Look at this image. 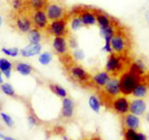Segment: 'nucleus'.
<instances>
[{
  "label": "nucleus",
  "mask_w": 149,
  "mask_h": 140,
  "mask_svg": "<svg viewBox=\"0 0 149 140\" xmlns=\"http://www.w3.org/2000/svg\"><path fill=\"white\" fill-rule=\"evenodd\" d=\"M11 25L19 33H28L33 28L29 12L26 10L15 11L11 17Z\"/></svg>",
  "instance_id": "1"
},
{
  "label": "nucleus",
  "mask_w": 149,
  "mask_h": 140,
  "mask_svg": "<svg viewBox=\"0 0 149 140\" xmlns=\"http://www.w3.org/2000/svg\"><path fill=\"white\" fill-rule=\"evenodd\" d=\"M119 87H120V93L124 96H131L134 87L137 85L139 82L142 81L141 75L136 74L132 71H124L119 75Z\"/></svg>",
  "instance_id": "2"
},
{
  "label": "nucleus",
  "mask_w": 149,
  "mask_h": 140,
  "mask_svg": "<svg viewBox=\"0 0 149 140\" xmlns=\"http://www.w3.org/2000/svg\"><path fill=\"white\" fill-rule=\"evenodd\" d=\"M68 74L69 77L74 80L76 83L80 85H85L92 83V75L82 67V66L78 65V64H70L68 66Z\"/></svg>",
  "instance_id": "3"
},
{
  "label": "nucleus",
  "mask_w": 149,
  "mask_h": 140,
  "mask_svg": "<svg viewBox=\"0 0 149 140\" xmlns=\"http://www.w3.org/2000/svg\"><path fill=\"white\" fill-rule=\"evenodd\" d=\"M45 31L49 35L56 36H67L68 35V19L67 17L61 19H56L49 21V25Z\"/></svg>",
  "instance_id": "4"
},
{
  "label": "nucleus",
  "mask_w": 149,
  "mask_h": 140,
  "mask_svg": "<svg viewBox=\"0 0 149 140\" xmlns=\"http://www.w3.org/2000/svg\"><path fill=\"white\" fill-rule=\"evenodd\" d=\"M106 70L111 75H118L125 71V62L121 54L110 53L106 63Z\"/></svg>",
  "instance_id": "5"
},
{
  "label": "nucleus",
  "mask_w": 149,
  "mask_h": 140,
  "mask_svg": "<svg viewBox=\"0 0 149 140\" xmlns=\"http://www.w3.org/2000/svg\"><path fill=\"white\" fill-rule=\"evenodd\" d=\"M111 47L113 52L117 54H124L127 51L129 47V41L124 31L116 29V32L111 39Z\"/></svg>",
  "instance_id": "6"
},
{
  "label": "nucleus",
  "mask_w": 149,
  "mask_h": 140,
  "mask_svg": "<svg viewBox=\"0 0 149 140\" xmlns=\"http://www.w3.org/2000/svg\"><path fill=\"white\" fill-rule=\"evenodd\" d=\"M129 105L130 101L128 100L127 96H117L111 99L110 108L118 116H125L129 112Z\"/></svg>",
  "instance_id": "7"
},
{
  "label": "nucleus",
  "mask_w": 149,
  "mask_h": 140,
  "mask_svg": "<svg viewBox=\"0 0 149 140\" xmlns=\"http://www.w3.org/2000/svg\"><path fill=\"white\" fill-rule=\"evenodd\" d=\"M29 15H30V19H31L33 28L38 29L40 31L46 30L50 20L48 19V16H47L46 12H45V9L31 11V12H29Z\"/></svg>",
  "instance_id": "8"
},
{
  "label": "nucleus",
  "mask_w": 149,
  "mask_h": 140,
  "mask_svg": "<svg viewBox=\"0 0 149 140\" xmlns=\"http://www.w3.org/2000/svg\"><path fill=\"white\" fill-rule=\"evenodd\" d=\"M45 12L50 21L67 17V12L65 8L58 2H48L47 6H45Z\"/></svg>",
  "instance_id": "9"
},
{
  "label": "nucleus",
  "mask_w": 149,
  "mask_h": 140,
  "mask_svg": "<svg viewBox=\"0 0 149 140\" xmlns=\"http://www.w3.org/2000/svg\"><path fill=\"white\" fill-rule=\"evenodd\" d=\"M52 47L56 54L63 57L68 55V43L66 39V36H56L53 37Z\"/></svg>",
  "instance_id": "10"
},
{
  "label": "nucleus",
  "mask_w": 149,
  "mask_h": 140,
  "mask_svg": "<svg viewBox=\"0 0 149 140\" xmlns=\"http://www.w3.org/2000/svg\"><path fill=\"white\" fill-rule=\"evenodd\" d=\"M103 93L106 94L108 98L113 99L115 97H117L120 94V87H119V80L117 78H112L110 79V81L107 83L102 87Z\"/></svg>",
  "instance_id": "11"
},
{
  "label": "nucleus",
  "mask_w": 149,
  "mask_h": 140,
  "mask_svg": "<svg viewBox=\"0 0 149 140\" xmlns=\"http://www.w3.org/2000/svg\"><path fill=\"white\" fill-rule=\"evenodd\" d=\"M146 112H147V104L145 102V100H143L142 98H136V99L130 101L129 112L141 117V116L145 115Z\"/></svg>",
  "instance_id": "12"
},
{
  "label": "nucleus",
  "mask_w": 149,
  "mask_h": 140,
  "mask_svg": "<svg viewBox=\"0 0 149 140\" xmlns=\"http://www.w3.org/2000/svg\"><path fill=\"white\" fill-rule=\"evenodd\" d=\"M74 116V102L70 98L65 97L62 100L61 117L65 120H72Z\"/></svg>",
  "instance_id": "13"
},
{
  "label": "nucleus",
  "mask_w": 149,
  "mask_h": 140,
  "mask_svg": "<svg viewBox=\"0 0 149 140\" xmlns=\"http://www.w3.org/2000/svg\"><path fill=\"white\" fill-rule=\"evenodd\" d=\"M77 14L80 16L83 27H90V26H94L95 23H97L96 13L94 10L80 9L77 12Z\"/></svg>",
  "instance_id": "14"
},
{
  "label": "nucleus",
  "mask_w": 149,
  "mask_h": 140,
  "mask_svg": "<svg viewBox=\"0 0 149 140\" xmlns=\"http://www.w3.org/2000/svg\"><path fill=\"white\" fill-rule=\"evenodd\" d=\"M110 79H111V74L107 70L98 71L94 75H92V84H94L98 88H102L110 81Z\"/></svg>",
  "instance_id": "15"
},
{
  "label": "nucleus",
  "mask_w": 149,
  "mask_h": 140,
  "mask_svg": "<svg viewBox=\"0 0 149 140\" xmlns=\"http://www.w3.org/2000/svg\"><path fill=\"white\" fill-rule=\"evenodd\" d=\"M123 123H124L125 128H132V130H139L141 126V119L139 116L128 112L125 116H123Z\"/></svg>",
  "instance_id": "16"
},
{
  "label": "nucleus",
  "mask_w": 149,
  "mask_h": 140,
  "mask_svg": "<svg viewBox=\"0 0 149 140\" xmlns=\"http://www.w3.org/2000/svg\"><path fill=\"white\" fill-rule=\"evenodd\" d=\"M149 92V85L145 81H141L137 83V85L134 87L131 96L134 98H142L144 99Z\"/></svg>",
  "instance_id": "17"
},
{
  "label": "nucleus",
  "mask_w": 149,
  "mask_h": 140,
  "mask_svg": "<svg viewBox=\"0 0 149 140\" xmlns=\"http://www.w3.org/2000/svg\"><path fill=\"white\" fill-rule=\"evenodd\" d=\"M47 3V0H25V10L28 12L44 10Z\"/></svg>",
  "instance_id": "18"
},
{
  "label": "nucleus",
  "mask_w": 149,
  "mask_h": 140,
  "mask_svg": "<svg viewBox=\"0 0 149 140\" xmlns=\"http://www.w3.org/2000/svg\"><path fill=\"white\" fill-rule=\"evenodd\" d=\"M42 50V46L40 44H30L28 46H26L25 48H22L19 53L22 54V56L24 57H30V56L36 55L40 52Z\"/></svg>",
  "instance_id": "19"
},
{
  "label": "nucleus",
  "mask_w": 149,
  "mask_h": 140,
  "mask_svg": "<svg viewBox=\"0 0 149 140\" xmlns=\"http://www.w3.org/2000/svg\"><path fill=\"white\" fill-rule=\"evenodd\" d=\"M115 32H116V28H115V26L113 23L108 26V27L100 28V34L104 39V43H111V39Z\"/></svg>",
  "instance_id": "20"
},
{
  "label": "nucleus",
  "mask_w": 149,
  "mask_h": 140,
  "mask_svg": "<svg viewBox=\"0 0 149 140\" xmlns=\"http://www.w3.org/2000/svg\"><path fill=\"white\" fill-rule=\"evenodd\" d=\"M129 70L142 77V75L146 73V66H145V63L142 59H136V61H134L130 65V69Z\"/></svg>",
  "instance_id": "21"
},
{
  "label": "nucleus",
  "mask_w": 149,
  "mask_h": 140,
  "mask_svg": "<svg viewBox=\"0 0 149 140\" xmlns=\"http://www.w3.org/2000/svg\"><path fill=\"white\" fill-rule=\"evenodd\" d=\"M95 13H96V21L100 28L108 27V26L113 23V22H112V19L110 18L107 14L101 13V12H97V11H95Z\"/></svg>",
  "instance_id": "22"
},
{
  "label": "nucleus",
  "mask_w": 149,
  "mask_h": 140,
  "mask_svg": "<svg viewBox=\"0 0 149 140\" xmlns=\"http://www.w3.org/2000/svg\"><path fill=\"white\" fill-rule=\"evenodd\" d=\"M15 70L17 72H19L20 74L22 75H29L31 74L32 72H33V67H32L30 64H27V63H16L15 65Z\"/></svg>",
  "instance_id": "23"
},
{
  "label": "nucleus",
  "mask_w": 149,
  "mask_h": 140,
  "mask_svg": "<svg viewBox=\"0 0 149 140\" xmlns=\"http://www.w3.org/2000/svg\"><path fill=\"white\" fill-rule=\"evenodd\" d=\"M28 39L30 41V44H40V41H42L40 30H38L36 28H32L28 32Z\"/></svg>",
  "instance_id": "24"
},
{
  "label": "nucleus",
  "mask_w": 149,
  "mask_h": 140,
  "mask_svg": "<svg viewBox=\"0 0 149 140\" xmlns=\"http://www.w3.org/2000/svg\"><path fill=\"white\" fill-rule=\"evenodd\" d=\"M13 65L12 63L8 61L6 59H0V70L6 78L11 77V71H12Z\"/></svg>",
  "instance_id": "25"
},
{
  "label": "nucleus",
  "mask_w": 149,
  "mask_h": 140,
  "mask_svg": "<svg viewBox=\"0 0 149 140\" xmlns=\"http://www.w3.org/2000/svg\"><path fill=\"white\" fill-rule=\"evenodd\" d=\"M49 88L50 90L52 91L56 96H58L59 98H65L67 97V91L64 87H62L61 85H58V84H49Z\"/></svg>",
  "instance_id": "26"
},
{
  "label": "nucleus",
  "mask_w": 149,
  "mask_h": 140,
  "mask_svg": "<svg viewBox=\"0 0 149 140\" xmlns=\"http://www.w3.org/2000/svg\"><path fill=\"white\" fill-rule=\"evenodd\" d=\"M88 105L95 112H99L101 108V102L97 96H91L88 99Z\"/></svg>",
  "instance_id": "27"
},
{
  "label": "nucleus",
  "mask_w": 149,
  "mask_h": 140,
  "mask_svg": "<svg viewBox=\"0 0 149 140\" xmlns=\"http://www.w3.org/2000/svg\"><path fill=\"white\" fill-rule=\"evenodd\" d=\"M69 25H70V29H72V31H77V30H79L80 28H82V27H83V25H82V21H81L80 16L78 15L77 13H74V16L72 17Z\"/></svg>",
  "instance_id": "28"
},
{
  "label": "nucleus",
  "mask_w": 149,
  "mask_h": 140,
  "mask_svg": "<svg viewBox=\"0 0 149 140\" xmlns=\"http://www.w3.org/2000/svg\"><path fill=\"white\" fill-rule=\"evenodd\" d=\"M1 90L4 94L9 97H15V90H14V88L11 84L9 83H2L1 84Z\"/></svg>",
  "instance_id": "29"
},
{
  "label": "nucleus",
  "mask_w": 149,
  "mask_h": 140,
  "mask_svg": "<svg viewBox=\"0 0 149 140\" xmlns=\"http://www.w3.org/2000/svg\"><path fill=\"white\" fill-rule=\"evenodd\" d=\"M52 59V54L50 52H44L40 54V56L38 57V62L42 65H48Z\"/></svg>",
  "instance_id": "30"
},
{
  "label": "nucleus",
  "mask_w": 149,
  "mask_h": 140,
  "mask_svg": "<svg viewBox=\"0 0 149 140\" xmlns=\"http://www.w3.org/2000/svg\"><path fill=\"white\" fill-rule=\"evenodd\" d=\"M136 130L132 128H125L124 130V138L127 140H136Z\"/></svg>",
  "instance_id": "31"
},
{
  "label": "nucleus",
  "mask_w": 149,
  "mask_h": 140,
  "mask_svg": "<svg viewBox=\"0 0 149 140\" xmlns=\"http://www.w3.org/2000/svg\"><path fill=\"white\" fill-rule=\"evenodd\" d=\"M1 52L8 56L15 57V56H17V54L19 53V50L17 49V48H2V49H1Z\"/></svg>",
  "instance_id": "32"
},
{
  "label": "nucleus",
  "mask_w": 149,
  "mask_h": 140,
  "mask_svg": "<svg viewBox=\"0 0 149 140\" xmlns=\"http://www.w3.org/2000/svg\"><path fill=\"white\" fill-rule=\"evenodd\" d=\"M0 116H1V118H2L3 122H4L8 126L12 128L13 125H14V121H13V119L11 118L8 114H6V112H0Z\"/></svg>",
  "instance_id": "33"
},
{
  "label": "nucleus",
  "mask_w": 149,
  "mask_h": 140,
  "mask_svg": "<svg viewBox=\"0 0 149 140\" xmlns=\"http://www.w3.org/2000/svg\"><path fill=\"white\" fill-rule=\"evenodd\" d=\"M72 57H74V59H76V61H82V59H84L83 50L79 49V48H77V49H74V52H72Z\"/></svg>",
  "instance_id": "34"
},
{
  "label": "nucleus",
  "mask_w": 149,
  "mask_h": 140,
  "mask_svg": "<svg viewBox=\"0 0 149 140\" xmlns=\"http://www.w3.org/2000/svg\"><path fill=\"white\" fill-rule=\"evenodd\" d=\"M28 122L31 126H34V125L38 124V119H37V117L33 112H30L28 115Z\"/></svg>",
  "instance_id": "35"
},
{
  "label": "nucleus",
  "mask_w": 149,
  "mask_h": 140,
  "mask_svg": "<svg viewBox=\"0 0 149 140\" xmlns=\"http://www.w3.org/2000/svg\"><path fill=\"white\" fill-rule=\"evenodd\" d=\"M67 43H68L69 48H72V49H77L78 48V41L74 36H69L68 41H67Z\"/></svg>",
  "instance_id": "36"
},
{
  "label": "nucleus",
  "mask_w": 149,
  "mask_h": 140,
  "mask_svg": "<svg viewBox=\"0 0 149 140\" xmlns=\"http://www.w3.org/2000/svg\"><path fill=\"white\" fill-rule=\"evenodd\" d=\"M147 136L144 134L143 132H137L136 133V140H146Z\"/></svg>",
  "instance_id": "37"
},
{
  "label": "nucleus",
  "mask_w": 149,
  "mask_h": 140,
  "mask_svg": "<svg viewBox=\"0 0 149 140\" xmlns=\"http://www.w3.org/2000/svg\"><path fill=\"white\" fill-rule=\"evenodd\" d=\"M0 139H6V140H12L13 138L12 137H9V136H4V135H2L1 133H0Z\"/></svg>",
  "instance_id": "38"
},
{
  "label": "nucleus",
  "mask_w": 149,
  "mask_h": 140,
  "mask_svg": "<svg viewBox=\"0 0 149 140\" xmlns=\"http://www.w3.org/2000/svg\"><path fill=\"white\" fill-rule=\"evenodd\" d=\"M145 82L149 85V71L147 73H145Z\"/></svg>",
  "instance_id": "39"
},
{
  "label": "nucleus",
  "mask_w": 149,
  "mask_h": 140,
  "mask_svg": "<svg viewBox=\"0 0 149 140\" xmlns=\"http://www.w3.org/2000/svg\"><path fill=\"white\" fill-rule=\"evenodd\" d=\"M145 118H146V121L149 123V112H146V114H145Z\"/></svg>",
  "instance_id": "40"
},
{
  "label": "nucleus",
  "mask_w": 149,
  "mask_h": 140,
  "mask_svg": "<svg viewBox=\"0 0 149 140\" xmlns=\"http://www.w3.org/2000/svg\"><path fill=\"white\" fill-rule=\"evenodd\" d=\"M1 74H2V72H1V70H0V84H2V83H3V80H2V77H1Z\"/></svg>",
  "instance_id": "41"
},
{
  "label": "nucleus",
  "mask_w": 149,
  "mask_h": 140,
  "mask_svg": "<svg viewBox=\"0 0 149 140\" xmlns=\"http://www.w3.org/2000/svg\"><path fill=\"white\" fill-rule=\"evenodd\" d=\"M1 23H2V19H1V17H0V26H1Z\"/></svg>",
  "instance_id": "42"
}]
</instances>
